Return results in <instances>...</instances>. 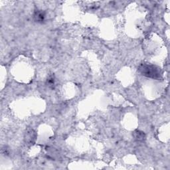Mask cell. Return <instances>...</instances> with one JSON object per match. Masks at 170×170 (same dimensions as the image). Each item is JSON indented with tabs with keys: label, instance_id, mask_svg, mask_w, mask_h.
<instances>
[{
	"label": "cell",
	"instance_id": "3",
	"mask_svg": "<svg viewBox=\"0 0 170 170\" xmlns=\"http://www.w3.org/2000/svg\"><path fill=\"white\" fill-rule=\"evenodd\" d=\"M47 82L49 84V86H52V84H54V78L52 76H50V77L48 78L47 80Z\"/></svg>",
	"mask_w": 170,
	"mask_h": 170
},
{
	"label": "cell",
	"instance_id": "2",
	"mask_svg": "<svg viewBox=\"0 0 170 170\" xmlns=\"http://www.w3.org/2000/svg\"><path fill=\"white\" fill-rule=\"evenodd\" d=\"M44 17H45V14L44 12L41 11H36L35 15H34V18L37 22H42L44 21Z\"/></svg>",
	"mask_w": 170,
	"mask_h": 170
},
{
	"label": "cell",
	"instance_id": "1",
	"mask_svg": "<svg viewBox=\"0 0 170 170\" xmlns=\"http://www.w3.org/2000/svg\"><path fill=\"white\" fill-rule=\"evenodd\" d=\"M139 70L143 76L152 78H159L161 73L160 68L151 64H144L139 66Z\"/></svg>",
	"mask_w": 170,
	"mask_h": 170
}]
</instances>
